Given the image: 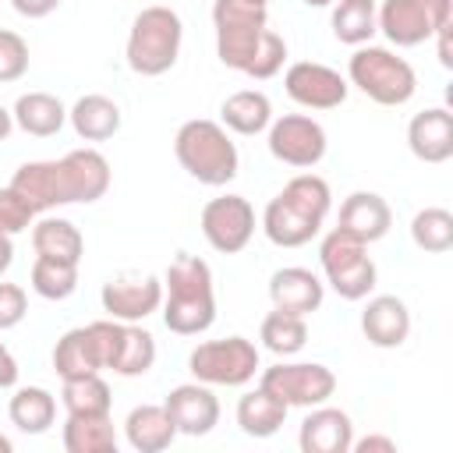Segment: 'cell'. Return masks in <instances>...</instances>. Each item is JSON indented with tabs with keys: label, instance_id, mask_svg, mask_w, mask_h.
<instances>
[{
	"label": "cell",
	"instance_id": "cell-1",
	"mask_svg": "<svg viewBox=\"0 0 453 453\" xmlns=\"http://www.w3.org/2000/svg\"><path fill=\"white\" fill-rule=\"evenodd\" d=\"M333 195L319 173H297L283 184V191L265 205L262 230L276 248H301L319 237L329 216Z\"/></svg>",
	"mask_w": 453,
	"mask_h": 453
},
{
	"label": "cell",
	"instance_id": "cell-2",
	"mask_svg": "<svg viewBox=\"0 0 453 453\" xmlns=\"http://www.w3.org/2000/svg\"><path fill=\"white\" fill-rule=\"evenodd\" d=\"M163 322L177 336H198L216 322L212 269L198 255H177L163 273Z\"/></svg>",
	"mask_w": 453,
	"mask_h": 453
},
{
	"label": "cell",
	"instance_id": "cell-3",
	"mask_svg": "<svg viewBox=\"0 0 453 453\" xmlns=\"http://www.w3.org/2000/svg\"><path fill=\"white\" fill-rule=\"evenodd\" d=\"M173 152H177V163L205 188L230 184L241 166L237 145L230 142L226 127L216 120H205V117L180 124V131L173 138Z\"/></svg>",
	"mask_w": 453,
	"mask_h": 453
},
{
	"label": "cell",
	"instance_id": "cell-4",
	"mask_svg": "<svg viewBox=\"0 0 453 453\" xmlns=\"http://www.w3.org/2000/svg\"><path fill=\"white\" fill-rule=\"evenodd\" d=\"M180 39H184V25L173 7L163 4L142 7L127 32V50H124L127 67L142 78L166 74L180 57Z\"/></svg>",
	"mask_w": 453,
	"mask_h": 453
},
{
	"label": "cell",
	"instance_id": "cell-5",
	"mask_svg": "<svg viewBox=\"0 0 453 453\" xmlns=\"http://www.w3.org/2000/svg\"><path fill=\"white\" fill-rule=\"evenodd\" d=\"M347 78L379 106H403L418 88L414 67L403 57H396L393 50L372 46V42L354 50V57L347 64Z\"/></svg>",
	"mask_w": 453,
	"mask_h": 453
},
{
	"label": "cell",
	"instance_id": "cell-6",
	"mask_svg": "<svg viewBox=\"0 0 453 453\" xmlns=\"http://www.w3.org/2000/svg\"><path fill=\"white\" fill-rule=\"evenodd\" d=\"M212 25H216V53L226 67L248 71L255 60L262 35L269 28L265 7L251 0H216L212 4Z\"/></svg>",
	"mask_w": 453,
	"mask_h": 453
},
{
	"label": "cell",
	"instance_id": "cell-7",
	"mask_svg": "<svg viewBox=\"0 0 453 453\" xmlns=\"http://www.w3.org/2000/svg\"><path fill=\"white\" fill-rule=\"evenodd\" d=\"M319 262L326 273V283L343 297V301H365L375 290V262L368 255V244L343 230H329L319 244Z\"/></svg>",
	"mask_w": 453,
	"mask_h": 453
},
{
	"label": "cell",
	"instance_id": "cell-8",
	"mask_svg": "<svg viewBox=\"0 0 453 453\" xmlns=\"http://www.w3.org/2000/svg\"><path fill=\"white\" fill-rule=\"evenodd\" d=\"M188 368L205 386H244L258 372V347L248 336L205 340L191 350Z\"/></svg>",
	"mask_w": 453,
	"mask_h": 453
},
{
	"label": "cell",
	"instance_id": "cell-9",
	"mask_svg": "<svg viewBox=\"0 0 453 453\" xmlns=\"http://www.w3.org/2000/svg\"><path fill=\"white\" fill-rule=\"evenodd\" d=\"M375 21L393 46H421L453 21V0H382Z\"/></svg>",
	"mask_w": 453,
	"mask_h": 453
},
{
	"label": "cell",
	"instance_id": "cell-10",
	"mask_svg": "<svg viewBox=\"0 0 453 453\" xmlns=\"http://www.w3.org/2000/svg\"><path fill=\"white\" fill-rule=\"evenodd\" d=\"M103 354V368L124 379H138L156 365V336L134 322H117V319H99L88 322Z\"/></svg>",
	"mask_w": 453,
	"mask_h": 453
},
{
	"label": "cell",
	"instance_id": "cell-11",
	"mask_svg": "<svg viewBox=\"0 0 453 453\" xmlns=\"http://www.w3.org/2000/svg\"><path fill=\"white\" fill-rule=\"evenodd\" d=\"M258 386L287 407H319L336 393V375L319 361H280L262 372Z\"/></svg>",
	"mask_w": 453,
	"mask_h": 453
},
{
	"label": "cell",
	"instance_id": "cell-12",
	"mask_svg": "<svg viewBox=\"0 0 453 453\" xmlns=\"http://www.w3.org/2000/svg\"><path fill=\"white\" fill-rule=\"evenodd\" d=\"M265 131H269L273 159H280L287 166L311 170L326 156V127L308 113H283V117L269 120Z\"/></svg>",
	"mask_w": 453,
	"mask_h": 453
},
{
	"label": "cell",
	"instance_id": "cell-13",
	"mask_svg": "<svg viewBox=\"0 0 453 453\" xmlns=\"http://www.w3.org/2000/svg\"><path fill=\"white\" fill-rule=\"evenodd\" d=\"M202 237L219 255H237L255 234V209L244 195H219L202 209Z\"/></svg>",
	"mask_w": 453,
	"mask_h": 453
},
{
	"label": "cell",
	"instance_id": "cell-14",
	"mask_svg": "<svg viewBox=\"0 0 453 453\" xmlns=\"http://www.w3.org/2000/svg\"><path fill=\"white\" fill-rule=\"evenodd\" d=\"M283 88L304 110H336L350 92V85L340 71H333L326 64H315V60L290 64L287 74H283Z\"/></svg>",
	"mask_w": 453,
	"mask_h": 453
},
{
	"label": "cell",
	"instance_id": "cell-15",
	"mask_svg": "<svg viewBox=\"0 0 453 453\" xmlns=\"http://www.w3.org/2000/svg\"><path fill=\"white\" fill-rule=\"evenodd\" d=\"M57 184H60V202H96L110 188V163L99 149H74L64 159H57Z\"/></svg>",
	"mask_w": 453,
	"mask_h": 453
},
{
	"label": "cell",
	"instance_id": "cell-16",
	"mask_svg": "<svg viewBox=\"0 0 453 453\" xmlns=\"http://www.w3.org/2000/svg\"><path fill=\"white\" fill-rule=\"evenodd\" d=\"M103 311L117 322H142L163 308V280L159 276H117L99 290Z\"/></svg>",
	"mask_w": 453,
	"mask_h": 453
},
{
	"label": "cell",
	"instance_id": "cell-17",
	"mask_svg": "<svg viewBox=\"0 0 453 453\" xmlns=\"http://www.w3.org/2000/svg\"><path fill=\"white\" fill-rule=\"evenodd\" d=\"M177 435H209L219 421V400L216 393L205 386V382H184V386H173L163 400Z\"/></svg>",
	"mask_w": 453,
	"mask_h": 453
},
{
	"label": "cell",
	"instance_id": "cell-18",
	"mask_svg": "<svg viewBox=\"0 0 453 453\" xmlns=\"http://www.w3.org/2000/svg\"><path fill=\"white\" fill-rule=\"evenodd\" d=\"M354 442V421L340 407H308V418L301 421L297 446L304 453H350Z\"/></svg>",
	"mask_w": 453,
	"mask_h": 453
},
{
	"label": "cell",
	"instance_id": "cell-19",
	"mask_svg": "<svg viewBox=\"0 0 453 453\" xmlns=\"http://www.w3.org/2000/svg\"><path fill=\"white\" fill-rule=\"evenodd\" d=\"M322 297H326V283L311 273V269H301V265H283L269 276V301L273 308L280 311H290V315H311L322 308Z\"/></svg>",
	"mask_w": 453,
	"mask_h": 453
},
{
	"label": "cell",
	"instance_id": "cell-20",
	"mask_svg": "<svg viewBox=\"0 0 453 453\" xmlns=\"http://www.w3.org/2000/svg\"><path fill=\"white\" fill-rule=\"evenodd\" d=\"M407 145L421 163H446L453 156V113L446 106H428L411 117Z\"/></svg>",
	"mask_w": 453,
	"mask_h": 453
},
{
	"label": "cell",
	"instance_id": "cell-21",
	"mask_svg": "<svg viewBox=\"0 0 453 453\" xmlns=\"http://www.w3.org/2000/svg\"><path fill=\"white\" fill-rule=\"evenodd\" d=\"M393 226V212H389V202L375 191H354L343 198L340 205V226L343 234L357 237L361 244H372V241H382Z\"/></svg>",
	"mask_w": 453,
	"mask_h": 453
},
{
	"label": "cell",
	"instance_id": "cell-22",
	"mask_svg": "<svg viewBox=\"0 0 453 453\" xmlns=\"http://www.w3.org/2000/svg\"><path fill=\"white\" fill-rule=\"evenodd\" d=\"M361 333L372 347H382V350H393L400 347L407 336H411V311L400 297L393 294H379L365 304L361 311Z\"/></svg>",
	"mask_w": 453,
	"mask_h": 453
},
{
	"label": "cell",
	"instance_id": "cell-23",
	"mask_svg": "<svg viewBox=\"0 0 453 453\" xmlns=\"http://www.w3.org/2000/svg\"><path fill=\"white\" fill-rule=\"evenodd\" d=\"M53 368H57L60 379H81V375L103 372V354H99V343H96L92 326L67 329L57 340V347H53Z\"/></svg>",
	"mask_w": 453,
	"mask_h": 453
},
{
	"label": "cell",
	"instance_id": "cell-24",
	"mask_svg": "<svg viewBox=\"0 0 453 453\" xmlns=\"http://www.w3.org/2000/svg\"><path fill=\"white\" fill-rule=\"evenodd\" d=\"M124 435H127V446L138 453H163L177 439V428L163 403H142L127 414Z\"/></svg>",
	"mask_w": 453,
	"mask_h": 453
},
{
	"label": "cell",
	"instance_id": "cell-25",
	"mask_svg": "<svg viewBox=\"0 0 453 453\" xmlns=\"http://www.w3.org/2000/svg\"><path fill=\"white\" fill-rule=\"evenodd\" d=\"M67 120H71V127H74L78 138H85V142H106V138H113L120 131V106L110 96L88 92V96H81L67 110Z\"/></svg>",
	"mask_w": 453,
	"mask_h": 453
},
{
	"label": "cell",
	"instance_id": "cell-26",
	"mask_svg": "<svg viewBox=\"0 0 453 453\" xmlns=\"http://www.w3.org/2000/svg\"><path fill=\"white\" fill-rule=\"evenodd\" d=\"M219 120H223L226 131L251 138V134H262V131L269 127V120H273V103H269V96L258 92V88H241V92H234V96L223 99Z\"/></svg>",
	"mask_w": 453,
	"mask_h": 453
},
{
	"label": "cell",
	"instance_id": "cell-27",
	"mask_svg": "<svg viewBox=\"0 0 453 453\" xmlns=\"http://www.w3.org/2000/svg\"><path fill=\"white\" fill-rule=\"evenodd\" d=\"M11 117L32 138H50V134H57L67 124L64 103L57 96H50V92H25V96H18Z\"/></svg>",
	"mask_w": 453,
	"mask_h": 453
},
{
	"label": "cell",
	"instance_id": "cell-28",
	"mask_svg": "<svg viewBox=\"0 0 453 453\" xmlns=\"http://www.w3.org/2000/svg\"><path fill=\"white\" fill-rule=\"evenodd\" d=\"M287 411H290V407H287L283 400H276L273 393H265V389L258 386V389H251V393H244V396L237 400V425H241V432L251 435V439H269V435H276V432L283 428Z\"/></svg>",
	"mask_w": 453,
	"mask_h": 453
},
{
	"label": "cell",
	"instance_id": "cell-29",
	"mask_svg": "<svg viewBox=\"0 0 453 453\" xmlns=\"http://www.w3.org/2000/svg\"><path fill=\"white\" fill-rule=\"evenodd\" d=\"M11 188L35 209V212H46V209H57L64 205L60 202V184H57V159H39V163H21L11 177Z\"/></svg>",
	"mask_w": 453,
	"mask_h": 453
},
{
	"label": "cell",
	"instance_id": "cell-30",
	"mask_svg": "<svg viewBox=\"0 0 453 453\" xmlns=\"http://www.w3.org/2000/svg\"><path fill=\"white\" fill-rule=\"evenodd\" d=\"M67 453H117V432L110 414H67L64 421Z\"/></svg>",
	"mask_w": 453,
	"mask_h": 453
},
{
	"label": "cell",
	"instance_id": "cell-31",
	"mask_svg": "<svg viewBox=\"0 0 453 453\" xmlns=\"http://www.w3.org/2000/svg\"><path fill=\"white\" fill-rule=\"evenodd\" d=\"M7 414H11V425L18 432L42 435L57 418V396L42 386H21V389H14V396L7 403Z\"/></svg>",
	"mask_w": 453,
	"mask_h": 453
},
{
	"label": "cell",
	"instance_id": "cell-32",
	"mask_svg": "<svg viewBox=\"0 0 453 453\" xmlns=\"http://www.w3.org/2000/svg\"><path fill=\"white\" fill-rule=\"evenodd\" d=\"M32 248H35V255H46V258L81 262L85 241H81V234H78V226L71 219L46 216V219H39L32 226Z\"/></svg>",
	"mask_w": 453,
	"mask_h": 453
},
{
	"label": "cell",
	"instance_id": "cell-33",
	"mask_svg": "<svg viewBox=\"0 0 453 453\" xmlns=\"http://www.w3.org/2000/svg\"><path fill=\"white\" fill-rule=\"evenodd\" d=\"M375 0H333V35L347 46H365L379 32Z\"/></svg>",
	"mask_w": 453,
	"mask_h": 453
},
{
	"label": "cell",
	"instance_id": "cell-34",
	"mask_svg": "<svg viewBox=\"0 0 453 453\" xmlns=\"http://www.w3.org/2000/svg\"><path fill=\"white\" fill-rule=\"evenodd\" d=\"M258 340H262V347H265V350H273L276 357H290V354L304 350V343H308L304 315H290V311L273 308V311L262 319Z\"/></svg>",
	"mask_w": 453,
	"mask_h": 453
},
{
	"label": "cell",
	"instance_id": "cell-35",
	"mask_svg": "<svg viewBox=\"0 0 453 453\" xmlns=\"http://www.w3.org/2000/svg\"><path fill=\"white\" fill-rule=\"evenodd\" d=\"M60 403L67 414H110L113 396H110L106 379L96 372V375H81V379H64Z\"/></svg>",
	"mask_w": 453,
	"mask_h": 453
},
{
	"label": "cell",
	"instance_id": "cell-36",
	"mask_svg": "<svg viewBox=\"0 0 453 453\" xmlns=\"http://www.w3.org/2000/svg\"><path fill=\"white\" fill-rule=\"evenodd\" d=\"M32 290L46 301H64L78 290V262H60L35 255L32 262Z\"/></svg>",
	"mask_w": 453,
	"mask_h": 453
},
{
	"label": "cell",
	"instance_id": "cell-37",
	"mask_svg": "<svg viewBox=\"0 0 453 453\" xmlns=\"http://www.w3.org/2000/svg\"><path fill=\"white\" fill-rule=\"evenodd\" d=\"M411 237L421 251L428 255H442L453 248V212L442 205H428L421 212H414L411 219Z\"/></svg>",
	"mask_w": 453,
	"mask_h": 453
},
{
	"label": "cell",
	"instance_id": "cell-38",
	"mask_svg": "<svg viewBox=\"0 0 453 453\" xmlns=\"http://www.w3.org/2000/svg\"><path fill=\"white\" fill-rule=\"evenodd\" d=\"M283 60H287V42H283V35H276L273 28H265L262 46H258V53H255V60L248 64L244 74L255 78V81H265V78H273V74L283 71Z\"/></svg>",
	"mask_w": 453,
	"mask_h": 453
},
{
	"label": "cell",
	"instance_id": "cell-39",
	"mask_svg": "<svg viewBox=\"0 0 453 453\" xmlns=\"http://www.w3.org/2000/svg\"><path fill=\"white\" fill-rule=\"evenodd\" d=\"M25 71H28V42L18 32L0 28V85L18 81Z\"/></svg>",
	"mask_w": 453,
	"mask_h": 453
},
{
	"label": "cell",
	"instance_id": "cell-40",
	"mask_svg": "<svg viewBox=\"0 0 453 453\" xmlns=\"http://www.w3.org/2000/svg\"><path fill=\"white\" fill-rule=\"evenodd\" d=\"M32 216H35V209L7 184V188H0V230L4 234H21V230H28L32 226Z\"/></svg>",
	"mask_w": 453,
	"mask_h": 453
},
{
	"label": "cell",
	"instance_id": "cell-41",
	"mask_svg": "<svg viewBox=\"0 0 453 453\" xmlns=\"http://www.w3.org/2000/svg\"><path fill=\"white\" fill-rule=\"evenodd\" d=\"M28 315V294L18 283H0V333L14 329Z\"/></svg>",
	"mask_w": 453,
	"mask_h": 453
},
{
	"label": "cell",
	"instance_id": "cell-42",
	"mask_svg": "<svg viewBox=\"0 0 453 453\" xmlns=\"http://www.w3.org/2000/svg\"><path fill=\"white\" fill-rule=\"evenodd\" d=\"M350 449L354 453H396V439H389V435H365V439H354Z\"/></svg>",
	"mask_w": 453,
	"mask_h": 453
},
{
	"label": "cell",
	"instance_id": "cell-43",
	"mask_svg": "<svg viewBox=\"0 0 453 453\" xmlns=\"http://www.w3.org/2000/svg\"><path fill=\"white\" fill-rule=\"evenodd\" d=\"M18 375H21L18 361H14V354L7 350V343L0 340V389H14V386H18Z\"/></svg>",
	"mask_w": 453,
	"mask_h": 453
},
{
	"label": "cell",
	"instance_id": "cell-44",
	"mask_svg": "<svg viewBox=\"0 0 453 453\" xmlns=\"http://www.w3.org/2000/svg\"><path fill=\"white\" fill-rule=\"evenodd\" d=\"M11 7L21 14V18H46L60 7V0H11Z\"/></svg>",
	"mask_w": 453,
	"mask_h": 453
},
{
	"label": "cell",
	"instance_id": "cell-45",
	"mask_svg": "<svg viewBox=\"0 0 453 453\" xmlns=\"http://www.w3.org/2000/svg\"><path fill=\"white\" fill-rule=\"evenodd\" d=\"M432 39L439 42V64H442V67H453V57H449V25H446V28H439Z\"/></svg>",
	"mask_w": 453,
	"mask_h": 453
},
{
	"label": "cell",
	"instance_id": "cell-46",
	"mask_svg": "<svg viewBox=\"0 0 453 453\" xmlns=\"http://www.w3.org/2000/svg\"><path fill=\"white\" fill-rule=\"evenodd\" d=\"M11 262H14V241H11V234L0 230V276L11 269Z\"/></svg>",
	"mask_w": 453,
	"mask_h": 453
},
{
	"label": "cell",
	"instance_id": "cell-47",
	"mask_svg": "<svg viewBox=\"0 0 453 453\" xmlns=\"http://www.w3.org/2000/svg\"><path fill=\"white\" fill-rule=\"evenodd\" d=\"M11 127H14V117H11V110H7V106H0V142H7Z\"/></svg>",
	"mask_w": 453,
	"mask_h": 453
},
{
	"label": "cell",
	"instance_id": "cell-48",
	"mask_svg": "<svg viewBox=\"0 0 453 453\" xmlns=\"http://www.w3.org/2000/svg\"><path fill=\"white\" fill-rule=\"evenodd\" d=\"M11 449H14V442H11V439L0 432V453H11Z\"/></svg>",
	"mask_w": 453,
	"mask_h": 453
},
{
	"label": "cell",
	"instance_id": "cell-49",
	"mask_svg": "<svg viewBox=\"0 0 453 453\" xmlns=\"http://www.w3.org/2000/svg\"><path fill=\"white\" fill-rule=\"evenodd\" d=\"M304 4H308V7H329L333 0H304Z\"/></svg>",
	"mask_w": 453,
	"mask_h": 453
},
{
	"label": "cell",
	"instance_id": "cell-50",
	"mask_svg": "<svg viewBox=\"0 0 453 453\" xmlns=\"http://www.w3.org/2000/svg\"><path fill=\"white\" fill-rule=\"evenodd\" d=\"M251 4H262V7H265V4H269V0H251Z\"/></svg>",
	"mask_w": 453,
	"mask_h": 453
}]
</instances>
